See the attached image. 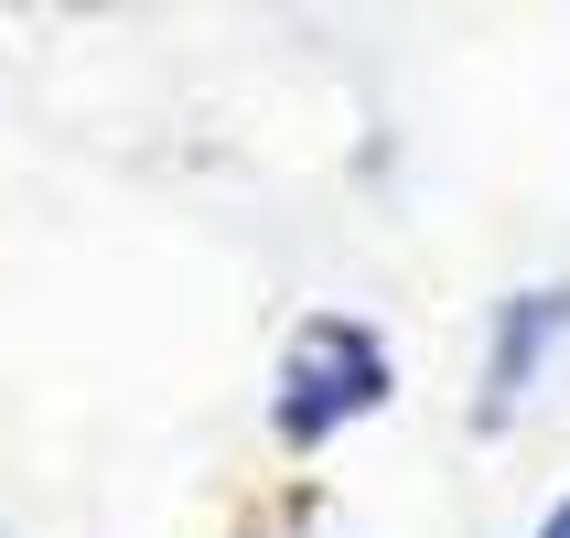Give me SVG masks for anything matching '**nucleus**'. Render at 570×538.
I'll return each instance as SVG.
<instances>
[{"instance_id":"nucleus-1","label":"nucleus","mask_w":570,"mask_h":538,"mask_svg":"<svg viewBox=\"0 0 570 538\" xmlns=\"http://www.w3.org/2000/svg\"><path fill=\"white\" fill-rule=\"evenodd\" d=\"M387 399V355L377 334H355V323H313L281 366V442H323V431H345Z\"/></svg>"},{"instance_id":"nucleus-2","label":"nucleus","mask_w":570,"mask_h":538,"mask_svg":"<svg viewBox=\"0 0 570 538\" xmlns=\"http://www.w3.org/2000/svg\"><path fill=\"white\" fill-rule=\"evenodd\" d=\"M570 334V291H517L507 313H495V355H484V399L474 420H507L517 399H528V378H539V355Z\"/></svg>"},{"instance_id":"nucleus-3","label":"nucleus","mask_w":570,"mask_h":538,"mask_svg":"<svg viewBox=\"0 0 570 538\" xmlns=\"http://www.w3.org/2000/svg\"><path fill=\"white\" fill-rule=\"evenodd\" d=\"M539 538H570V507H560V517H549V528H539Z\"/></svg>"}]
</instances>
